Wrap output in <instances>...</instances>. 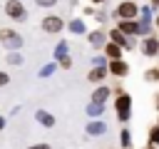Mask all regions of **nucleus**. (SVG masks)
<instances>
[{
  "label": "nucleus",
  "mask_w": 159,
  "mask_h": 149,
  "mask_svg": "<svg viewBox=\"0 0 159 149\" xmlns=\"http://www.w3.org/2000/svg\"><path fill=\"white\" fill-rule=\"evenodd\" d=\"M0 45L10 52V50H22V45H25V40H22V35L17 32V30H12V27H2L0 30Z\"/></svg>",
  "instance_id": "1"
},
{
  "label": "nucleus",
  "mask_w": 159,
  "mask_h": 149,
  "mask_svg": "<svg viewBox=\"0 0 159 149\" xmlns=\"http://www.w3.org/2000/svg\"><path fill=\"white\" fill-rule=\"evenodd\" d=\"M114 17L117 20H137L139 17V5L134 0H122L114 7Z\"/></svg>",
  "instance_id": "2"
},
{
  "label": "nucleus",
  "mask_w": 159,
  "mask_h": 149,
  "mask_svg": "<svg viewBox=\"0 0 159 149\" xmlns=\"http://www.w3.org/2000/svg\"><path fill=\"white\" fill-rule=\"evenodd\" d=\"M2 12L10 20H15V22H25L27 20V7L22 5V0H7L5 7H2Z\"/></svg>",
  "instance_id": "3"
},
{
  "label": "nucleus",
  "mask_w": 159,
  "mask_h": 149,
  "mask_svg": "<svg viewBox=\"0 0 159 149\" xmlns=\"http://www.w3.org/2000/svg\"><path fill=\"white\" fill-rule=\"evenodd\" d=\"M114 109H117V119H119V122H129V117H132V97H129L127 92L117 94Z\"/></svg>",
  "instance_id": "4"
},
{
  "label": "nucleus",
  "mask_w": 159,
  "mask_h": 149,
  "mask_svg": "<svg viewBox=\"0 0 159 149\" xmlns=\"http://www.w3.org/2000/svg\"><path fill=\"white\" fill-rule=\"evenodd\" d=\"M40 27H42V32H47V35H60V32L65 30V20H62L60 15H45V17L40 20Z\"/></svg>",
  "instance_id": "5"
},
{
  "label": "nucleus",
  "mask_w": 159,
  "mask_h": 149,
  "mask_svg": "<svg viewBox=\"0 0 159 149\" xmlns=\"http://www.w3.org/2000/svg\"><path fill=\"white\" fill-rule=\"evenodd\" d=\"M107 72L114 77H127L129 74V65L124 60H107Z\"/></svg>",
  "instance_id": "6"
},
{
  "label": "nucleus",
  "mask_w": 159,
  "mask_h": 149,
  "mask_svg": "<svg viewBox=\"0 0 159 149\" xmlns=\"http://www.w3.org/2000/svg\"><path fill=\"white\" fill-rule=\"evenodd\" d=\"M87 35V42L94 47V50H102L104 42H107V32L104 30H92V32H84Z\"/></svg>",
  "instance_id": "7"
},
{
  "label": "nucleus",
  "mask_w": 159,
  "mask_h": 149,
  "mask_svg": "<svg viewBox=\"0 0 159 149\" xmlns=\"http://www.w3.org/2000/svg\"><path fill=\"white\" fill-rule=\"evenodd\" d=\"M142 52H144L147 57H154V55H159V40H157L154 35H147V37L142 40Z\"/></svg>",
  "instance_id": "8"
},
{
  "label": "nucleus",
  "mask_w": 159,
  "mask_h": 149,
  "mask_svg": "<svg viewBox=\"0 0 159 149\" xmlns=\"http://www.w3.org/2000/svg\"><path fill=\"white\" fill-rule=\"evenodd\" d=\"M107 74H109V72H107V65H94V67L87 72V79H89V82H94V84H97V82L102 84V79H104Z\"/></svg>",
  "instance_id": "9"
},
{
  "label": "nucleus",
  "mask_w": 159,
  "mask_h": 149,
  "mask_svg": "<svg viewBox=\"0 0 159 149\" xmlns=\"http://www.w3.org/2000/svg\"><path fill=\"white\" fill-rule=\"evenodd\" d=\"M35 122H37L40 127H47V129H50V127H55V114H50L47 109H37V112H35Z\"/></svg>",
  "instance_id": "10"
},
{
  "label": "nucleus",
  "mask_w": 159,
  "mask_h": 149,
  "mask_svg": "<svg viewBox=\"0 0 159 149\" xmlns=\"http://www.w3.org/2000/svg\"><path fill=\"white\" fill-rule=\"evenodd\" d=\"M65 27H67L72 35H84V32H87V25H84L82 17H72L70 22H65Z\"/></svg>",
  "instance_id": "11"
},
{
  "label": "nucleus",
  "mask_w": 159,
  "mask_h": 149,
  "mask_svg": "<svg viewBox=\"0 0 159 149\" xmlns=\"http://www.w3.org/2000/svg\"><path fill=\"white\" fill-rule=\"evenodd\" d=\"M102 50H104V57H107V60H122V52H124L119 45H114V42H109V40L104 42Z\"/></svg>",
  "instance_id": "12"
},
{
  "label": "nucleus",
  "mask_w": 159,
  "mask_h": 149,
  "mask_svg": "<svg viewBox=\"0 0 159 149\" xmlns=\"http://www.w3.org/2000/svg\"><path fill=\"white\" fill-rule=\"evenodd\" d=\"M117 30L122 35H137V20H117Z\"/></svg>",
  "instance_id": "13"
},
{
  "label": "nucleus",
  "mask_w": 159,
  "mask_h": 149,
  "mask_svg": "<svg viewBox=\"0 0 159 149\" xmlns=\"http://www.w3.org/2000/svg\"><path fill=\"white\" fill-rule=\"evenodd\" d=\"M107 40H109V42H114V45H119L122 50H127V35H122L117 27H112V30L107 32Z\"/></svg>",
  "instance_id": "14"
},
{
  "label": "nucleus",
  "mask_w": 159,
  "mask_h": 149,
  "mask_svg": "<svg viewBox=\"0 0 159 149\" xmlns=\"http://www.w3.org/2000/svg\"><path fill=\"white\" fill-rule=\"evenodd\" d=\"M107 99H109V87H107V84H99V87L92 92V102H94V104H104Z\"/></svg>",
  "instance_id": "15"
},
{
  "label": "nucleus",
  "mask_w": 159,
  "mask_h": 149,
  "mask_svg": "<svg viewBox=\"0 0 159 149\" xmlns=\"http://www.w3.org/2000/svg\"><path fill=\"white\" fill-rule=\"evenodd\" d=\"M107 132V124L102 122V119H92L89 124H87V134L89 137H99V134H104Z\"/></svg>",
  "instance_id": "16"
},
{
  "label": "nucleus",
  "mask_w": 159,
  "mask_h": 149,
  "mask_svg": "<svg viewBox=\"0 0 159 149\" xmlns=\"http://www.w3.org/2000/svg\"><path fill=\"white\" fill-rule=\"evenodd\" d=\"M5 62H7V65H12V67H20L25 60H22L20 50H10V52H7V57H5Z\"/></svg>",
  "instance_id": "17"
},
{
  "label": "nucleus",
  "mask_w": 159,
  "mask_h": 149,
  "mask_svg": "<svg viewBox=\"0 0 159 149\" xmlns=\"http://www.w3.org/2000/svg\"><path fill=\"white\" fill-rule=\"evenodd\" d=\"M65 55H70V42H65V40H60V42L55 45V62H57L60 57H65Z\"/></svg>",
  "instance_id": "18"
},
{
  "label": "nucleus",
  "mask_w": 159,
  "mask_h": 149,
  "mask_svg": "<svg viewBox=\"0 0 159 149\" xmlns=\"http://www.w3.org/2000/svg\"><path fill=\"white\" fill-rule=\"evenodd\" d=\"M137 35H142V37L152 35V22H149V20H142V22H137Z\"/></svg>",
  "instance_id": "19"
},
{
  "label": "nucleus",
  "mask_w": 159,
  "mask_h": 149,
  "mask_svg": "<svg viewBox=\"0 0 159 149\" xmlns=\"http://www.w3.org/2000/svg\"><path fill=\"white\" fill-rule=\"evenodd\" d=\"M55 70H57V62H47L45 67H40V72H37V74H40V77H52V74H55Z\"/></svg>",
  "instance_id": "20"
},
{
  "label": "nucleus",
  "mask_w": 159,
  "mask_h": 149,
  "mask_svg": "<svg viewBox=\"0 0 159 149\" xmlns=\"http://www.w3.org/2000/svg\"><path fill=\"white\" fill-rule=\"evenodd\" d=\"M102 112H104V104H94V102L87 104V114H89V117H99Z\"/></svg>",
  "instance_id": "21"
},
{
  "label": "nucleus",
  "mask_w": 159,
  "mask_h": 149,
  "mask_svg": "<svg viewBox=\"0 0 159 149\" xmlns=\"http://www.w3.org/2000/svg\"><path fill=\"white\" fill-rule=\"evenodd\" d=\"M149 144L159 147V124H154V127L149 129Z\"/></svg>",
  "instance_id": "22"
},
{
  "label": "nucleus",
  "mask_w": 159,
  "mask_h": 149,
  "mask_svg": "<svg viewBox=\"0 0 159 149\" xmlns=\"http://www.w3.org/2000/svg\"><path fill=\"white\" fill-rule=\"evenodd\" d=\"M144 79H149V82H157V79H159V67H152V70H147V72H144Z\"/></svg>",
  "instance_id": "23"
},
{
  "label": "nucleus",
  "mask_w": 159,
  "mask_h": 149,
  "mask_svg": "<svg viewBox=\"0 0 159 149\" xmlns=\"http://www.w3.org/2000/svg\"><path fill=\"white\" fill-rule=\"evenodd\" d=\"M57 67H62V70H70V67H72V57H70V55L60 57V60H57Z\"/></svg>",
  "instance_id": "24"
},
{
  "label": "nucleus",
  "mask_w": 159,
  "mask_h": 149,
  "mask_svg": "<svg viewBox=\"0 0 159 149\" xmlns=\"http://www.w3.org/2000/svg\"><path fill=\"white\" fill-rule=\"evenodd\" d=\"M122 147H124V149L132 147V134H129V129H122Z\"/></svg>",
  "instance_id": "25"
},
{
  "label": "nucleus",
  "mask_w": 159,
  "mask_h": 149,
  "mask_svg": "<svg viewBox=\"0 0 159 149\" xmlns=\"http://www.w3.org/2000/svg\"><path fill=\"white\" fill-rule=\"evenodd\" d=\"M35 5H37V7H42V10H47V7H55V5H57V0H35Z\"/></svg>",
  "instance_id": "26"
},
{
  "label": "nucleus",
  "mask_w": 159,
  "mask_h": 149,
  "mask_svg": "<svg viewBox=\"0 0 159 149\" xmlns=\"http://www.w3.org/2000/svg\"><path fill=\"white\" fill-rule=\"evenodd\" d=\"M7 84H10V74L5 70H0V87H7Z\"/></svg>",
  "instance_id": "27"
},
{
  "label": "nucleus",
  "mask_w": 159,
  "mask_h": 149,
  "mask_svg": "<svg viewBox=\"0 0 159 149\" xmlns=\"http://www.w3.org/2000/svg\"><path fill=\"white\" fill-rule=\"evenodd\" d=\"M27 149H50V144L47 142H37V144H30Z\"/></svg>",
  "instance_id": "28"
},
{
  "label": "nucleus",
  "mask_w": 159,
  "mask_h": 149,
  "mask_svg": "<svg viewBox=\"0 0 159 149\" xmlns=\"http://www.w3.org/2000/svg\"><path fill=\"white\" fill-rule=\"evenodd\" d=\"M92 65H107V57H94Z\"/></svg>",
  "instance_id": "29"
},
{
  "label": "nucleus",
  "mask_w": 159,
  "mask_h": 149,
  "mask_svg": "<svg viewBox=\"0 0 159 149\" xmlns=\"http://www.w3.org/2000/svg\"><path fill=\"white\" fill-rule=\"evenodd\" d=\"M94 17H97L99 22H104V20H107V15H104V12H97V10H94Z\"/></svg>",
  "instance_id": "30"
},
{
  "label": "nucleus",
  "mask_w": 159,
  "mask_h": 149,
  "mask_svg": "<svg viewBox=\"0 0 159 149\" xmlns=\"http://www.w3.org/2000/svg\"><path fill=\"white\" fill-rule=\"evenodd\" d=\"M5 124H7V119H5V117H2V114H0V132H2V129H5Z\"/></svg>",
  "instance_id": "31"
},
{
  "label": "nucleus",
  "mask_w": 159,
  "mask_h": 149,
  "mask_svg": "<svg viewBox=\"0 0 159 149\" xmlns=\"http://www.w3.org/2000/svg\"><path fill=\"white\" fill-rule=\"evenodd\" d=\"M152 7H154V10L159 12V0H152Z\"/></svg>",
  "instance_id": "32"
},
{
  "label": "nucleus",
  "mask_w": 159,
  "mask_h": 149,
  "mask_svg": "<svg viewBox=\"0 0 159 149\" xmlns=\"http://www.w3.org/2000/svg\"><path fill=\"white\" fill-rule=\"evenodd\" d=\"M107 0H92V5H104Z\"/></svg>",
  "instance_id": "33"
},
{
  "label": "nucleus",
  "mask_w": 159,
  "mask_h": 149,
  "mask_svg": "<svg viewBox=\"0 0 159 149\" xmlns=\"http://www.w3.org/2000/svg\"><path fill=\"white\" fill-rule=\"evenodd\" d=\"M154 104H157V109H159V92H157V97H154Z\"/></svg>",
  "instance_id": "34"
},
{
  "label": "nucleus",
  "mask_w": 159,
  "mask_h": 149,
  "mask_svg": "<svg viewBox=\"0 0 159 149\" xmlns=\"http://www.w3.org/2000/svg\"><path fill=\"white\" fill-rule=\"evenodd\" d=\"M144 149H157V147H154V144H147V147H144Z\"/></svg>",
  "instance_id": "35"
},
{
  "label": "nucleus",
  "mask_w": 159,
  "mask_h": 149,
  "mask_svg": "<svg viewBox=\"0 0 159 149\" xmlns=\"http://www.w3.org/2000/svg\"><path fill=\"white\" fill-rule=\"evenodd\" d=\"M154 25H157V27H159V15H157V20H154Z\"/></svg>",
  "instance_id": "36"
}]
</instances>
